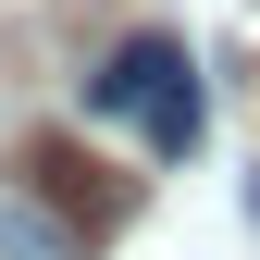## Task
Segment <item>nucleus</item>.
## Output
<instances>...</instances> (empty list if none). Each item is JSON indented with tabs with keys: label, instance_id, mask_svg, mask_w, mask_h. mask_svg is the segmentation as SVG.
I'll list each match as a JSON object with an SVG mask.
<instances>
[{
	"label": "nucleus",
	"instance_id": "nucleus-3",
	"mask_svg": "<svg viewBox=\"0 0 260 260\" xmlns=\"http://www.w3.org/2000/svg\"><path fill=\"white\" fill-rule=\"evenodd\" d=\"M248 223H260V174H248Z\"/></svg>",
	"mask_w": 260,
	"mask_h": 260
},
{
	"label": "nucleus",
	"instance_id": "nucleus-2",
	"mask_svg": "<svg viewBox=\"0 0 260 260\" xmlns=\"http://www.w3.org/2000/svg\"><path fill=\"white\" fill-rule=\"evenodd\" d=\"M13 199H25V211H50L75 248H112L124 223H137V174L87 161L75 137H25V149H13Z\"/></svg>",
	"mask_w": 260,
	"mask_h": 260
},
{
	"label": "nucleus",
	"instance_id": "nucleus-1",
	"mask_svg": "<svg viewBox=\"0 0 260 260\" xmlns=\"http://www.w3.org/2000/svg\"><path fill=\"white\" fill-rule=\"evenodd\" d=\"M87 112H100V124H137L149 161H186V149H199V124H211L199 62H186L174 38H124L100 75H87Z\"/></svg>",
	"mask_w": 260,
	"mask_h": 260
}]
</instances>
